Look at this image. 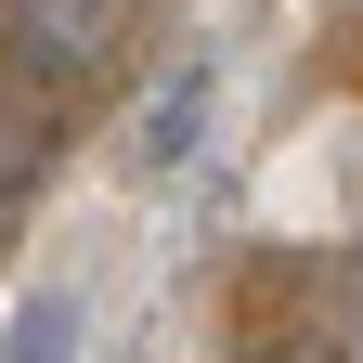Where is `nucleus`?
I'll use <instances>...</instances> for the list:
<instances>
[{
    "label": "nucleus",
    "mask_w": 363,
    "mask_h": 363,
    "mask_svg": "<svg viewBox=\"0 0 363 363\" xmlns=\"http://www.w3.org/2000/svg\"><path fill=\"white\" fill-rule=\"evenodd\" d=\"M208 130H220V52L195 39V52L143 91V117H130V169H143V182H182V169L208 156Z\"/></svg>",
    "instance_id": "2"
},
{
    "label": "nucleus",
    "mask_w": 363,
    "mask_h": 363,
    "mask_svg": "<svg viewBox=\"0 0 363 363\" xmlns=\"http://www.w3.org/2000/svg\"><path fill=\"white\" fill-rule=\"evenodd\" d=\"M78 350H91V311H78L65 286L13 298V325H0V363H78Z\"/></svg>",
    "instance_id": "3"
},
{
    "label": "nucleus",
    "mask_w": 363,
    "mask_h": 363,
    "mask_svg": "<svg viewBox=\"0 0 363 363\" xmlns=\"http://www.w3.org/2000/svg\"><path fill=\"white\" fill-rule=\"evenodd\" d=\"M143 0H0V52L26 78H91L104 52H130Z\"/></svg>",
    "instance_id": "1"
}]
</instances>
